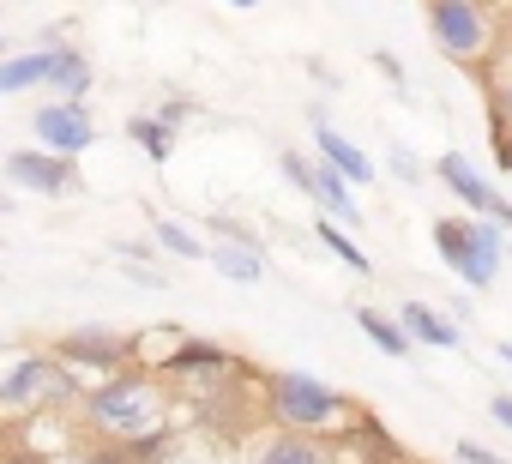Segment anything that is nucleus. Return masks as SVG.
<instances>
[{"mask_svg":"<svg viewBox=\"0 0 512 464\" xmlns=\"http://www.w3.org/2000/svg\"><path fill=\"white\" fill-rule=\"evenodd\" d=\"M79 410H85V422H91L109 446H139V440H151V434L169 428L175 398H169V380H163V374L127 368V374H115V380H97Z\"/></svg>","mask_w":512,"mask_h":464,"instance_id":"obj_1","label":"nucleus"},{"mask_svg":"<svg viewBox=\"0 0 512 464\" xmlns=\"http://www.w3.org/2000/svg\"><path fill=\"white\" fill-rule=\"evenodd\" d=\"M260 410H266L284 434H314V440H326V434H350V428L362 422V410H356L344 392H332L326 380L296 374V368H272V374H260Z\"/></svg>","mask_w":512,"mask_h":464,"instance_id":"obj_2","label":"nucleus"},{"mask_svg":"<svg viewBox=\"0 0 512 464\" xmlns=\"http://www.w3.org/2000/svg\"><path fill=\"white\" fill-rule=\"evenodd\" d=\"M422 25L440 43V55H452L458 67H488L494 49L506 43L500 13L494 7H476V0H434V7L422 13Z\"/></svg>","mask_w":512,"mask_h":464,"instance_id":"obj_3","label":"nucleus"},{"mask_svg":"<svg viewBox=\"0 0 512 464\" xmlns=\"http://www.w3.org/2000/svg\"><path fill=\"white\" fill-rule=\"evenodd\" d=\"M434 254L470 284V290H488L500 260H506V229L488 223V217H434Z\"/></svg>","mask_w":512,"mask_h":464,"instance_id":"obj_4","label":"nucleus"},{"mask_svg":"<svg viewBox=\"0 0 512 464\" xmlns=\"http://www.w3.org/2000/svg\"><path fill=\"white\" fill-rule=\"evenodd\" d=\"M85 404V392H79V374L55 356V350H43V356H13V368H7V380H0V404L7 410H49V404Z\"/></svg>","mask_w":512,"mask_h":464,"instance_id":"obj_5","label":"nucleus"},{"mask_svg":"<svg viewBox=\"0 0 512 464\" xmlns=\"http://www.w3.org/2000/svg\"><path fill=\"white\" fill-rule=\"evenodd\" d=\"M49 350H55L73 374H103V380L127 374V362L139 356V344H133L127 332H115V326H73V332H61Z\"/></svg>","mask_w":512,"mask_h":464,"instance_id":"obj_6","label":"nucleus"},{"mask_svg":"<svg viewBox=\"0 0 512 464\" xmlns=\"http://www.w3.org/2000/svg\"><path fill=\"white\" fill-rule=\"evenodd\" d=\"M241 374H247V362L229 356V350L211 344V338H187V344L163 362V380H169V386H193V398H211L217 386H229V380H241Z\"/></svg>","mask_w":512,"mask_h":464,"instance_id":"obj_7","label":"nucleus"},{"mask_svg":"<svg viewBox=\"0 0 512 464\" xmlns=\"http://www.w3.org/2000/svg\"><path fill=\"white\" fill-rule=\"evenodd\" d=\"M31 133H37V151H55V157H73L79 163V151H91L97 145V121H91V109L85 103H43L37 115H31Z\"/></svg>","mask_w":512,"mask_h":464,"instance_id":"obj_8","label":"nucleus"},{"mask_svg":"<svg viewBox=\"0 0 512 464\" xmlns=\"http://www.w3.org/2000/svg\"><path fill=\"white\" fill-rule=\"evenodd\" d=\"M7 181L19 187V193H43V199H67V193H79L85 187V175H79V163L73 157H55V151H7Z\"/></svg>","mask_w":512,"mask_h":464,"instance_id":"obj_9","label":"nucleus"},{"mask_svg":"<svg viewBox=\"0 0 512 464\" xmlns=\"http://www.w3.org/2000/svg\"><path fill=\"white\" fill-rule=\"evenodd\" d=\"M434 175L470 205V217H488V223H500V229H512V199H500V187L488 181V175H476L470 169V157H458V151H440L434 157Z\"/></svg>","mask_w":512,"mask_h":464,"instance_id":"obj_10","label":"nucleus"},{"mask_svg":"<svg viewBox=\"0 0 512 464\" xmlns=\"http://www.w3.org/2000/svg\"><path fill=\"white\" fill-rule=\"evenodd\" d=\"M211 236H217L211 266L223 278H235V284H260L266 278V254H260V236H253V229H241L235 217H211Z\"/></svg>","mask_w":512,"mask_h":464,"instance_id":"obj_11","label":"nucleus"},{"mask_svg":"<svg viewBox=\"0 0 512 464\" xmlns=\"http://www.w3.org/2000/svg\"><path fill=\"white\" fill-rule=\"evenodd\" d=\"M314 139H320V157H326V163H332V169H338L350 187H368V181H380V175H374V157H368L362 145H350L338 127H326V115H320V109H314Z\"/></svg>","mask_w":512,"mask_h":464,"instance_id":"obj_12","label":"nucleus"},{"mask_svg":"<svg viewBox=\"0 0 512 464\" xmlns=\"http://www.w3.org/2000/svg\"><path fill=\"white\" fill-rule=\"evenodd\" d=\"M253 464H338V446L332 440H314V434H272L253 446Z\"/></svg>","mask_w":512,"mask_h":464,"instance_id":"obj_13","label":"nucleus"},{"mask_svg":"<svg viewBox=\"0 0 512 464\" xmlns=\"http://www.w3.org/2000/svg\"><path fill=\"white\" fill-rule=\"evenodd\" d=\"M49 85L61 91V103H85V91L97 85L91 79V61H85V49H73L67 37H49Z\"/></svg>","mask_w":512,"mask_h":464,"instance_id":"obj_14","label":"nucleus"},{"mask_svg":"<svg viewBox=\"0 0 512 464\" xmlns=\"http://www.w3.org/2000/svg\"><path fill=\"white\" fill-rule=\"evenodd\" d=\"M398 320H404V332H410L416 344H434V350H458V344H464V326L446 320L434 302H404Z\"/></svg>","mask_w":512,"mask_h":464,"instance_id":"obj_15","label":"nucleus"},{"mask_svg":"<svg viewBox=\"0 0 512 464\" xmlns=\"http://www.w3.org/2000/svg\"><path fill=\"white\" fill-rule=\"evenodd\" d=\"M49 43L43 49H31V55H13L7 67H0V91L7 97H19V91H31V85H49Z\"/></svg>","mask_w":512,"mask_h":464,"instance_id":"obj_16","label":"nucleus"},{"mask_svg":"<svg viewBox=\"0 0 512 464\" xmlns=\"http://www.w3.org/2000/svg\"><path fill=\"white\" fill-rule=\"evenodd\" d=\"M127 139H133L151 163H169V157H175V127H169L163 115H133V121H127Z\"/></svg>","mask_w":512,"mask_h":464,"instance_id":"obj_17","label":"nucleus"},{"mask_svg":"<svg viewBox=\"0 0 512 464\" xmlns=\"http://www.w3.org/2000/svg\"><path fill=\"white\" fill-rule=\"evenodd\" d=\"M356 326H362L386 356H410V344H416V338L404 332V320H392V314H380V308H356Z\"/></svg>","mask_w":512,"mask_h":464,"instance_id":"obj_18","label":"nucleus"},{"mask_svg":"<svg viewBox=\"0 0 512 464\" xmlns=\"http://www.w3.org/2000/svg\"><path fill=\"white\" fill-rule=\"evenodd\" d=\"M314 236H320V248H326V254H338V260H344L350 272H362V278L374 272V266H368V254H362V248L350 242V229H344V223H332L326 211H320V223H314Z\"/></svg>","mask_w":512,"mask_h":464,"instance_id":"obj_19","label":"nucleus"},{"mask_svg":"<svg viewBox=\"0 0 512 464\" xmlns=\"http://www.w3.org/2000/svg\"><path fill=\"white\" fill-rule=\"evenodd\" d=\"M151 236H157V242L175 254V260H205V254H211V248L193 236V229H181L175 217H151Z\"/></svg>","mask_w":512,"mask_h":464,"instance_id":"obj_20","label":"nucleus"},{"mask_svg":"<svg viewBox=\"0 0 512 464\" xmlns=\"http://www.w3.org/2000/svg\"><path fill=\"white\" fill-rule=\"evenodd\" d=\"M488 109H494V127H512V73L488 85Z\"/></svg>","mask_w":512,"mask_h":464,"instance_id":"obj_21","label":"nucleus"},{"mask_svg":"<svg viewBox=\"0 0 512 464\" xmlns=\"http://www.w3.org/2000/svg\"><path fill=\"white\" fill-rule=\"evenodd\" d=\"M284 175H290L296 193H314V163H308L302 151H284Z\"/></svg>","mask_w":512,"mask_h":464,"instance_id":"obj_22","label":"nucleus"},{"mask_svg":"<svg viewBox=\"0 0 512 464\" xmlns=\"http://www.w3.org/2000/svg\"><path fill=\"white\" fill-rule=\"evenodd\" d=\"M73 464H139V458H133L127 446H109V440H103V446H91V452H85V458H73Z\"/></svg>","mask_w":512,"mask_h":464,"instance_id":"obj_23","label":"nucleus"},{"mask_svg":"<svg viewBox=\"0 0 512 464\" xmlns=\"http://www.w3.org/2000/svg\"><path fill=\"white\" fill-rule=\"evenodd\" d=\"M458 464H506L494 446H476V440H458Z\"/></svg>","mask_w":512,"mask_h":464,"instance_id":"obj_24","label":"nucleus"},{"mask_svg":"<svg viewBox=\"0 0 512 464\" xmlns=\"http://www.w3.org/2000/svg\"><path fill=\"white\" fill-rule=\"evenodd\" d=\"M392 169H398V181H422V163H416L404 145H392Z\"/></svg>","mask_w":512,"mask_h":464,"instance_id":"obj_25","label":"nucleus"},{"mask_svg":"<svg viewBox=\"0 0 512 464\" xmlns=\"http://www.w3.org/2000/svg\"><path fill=\"white\" fill-rule=\"evenodd\" d=\"M374 67H380V73H386V79H392L398 91L410 85V79H404V61H398V55H386V49H380V55H374Z\"/></svg>","mask_w":512,"mask_h":464,"instance_id":"obj_26","label":"nucleus"},{"mask_svg":"<svg viewBox=\"0 0 512 464\" xmlns=\"http://www.w3.org/2000/svg\"><path fill=\"white\" fill-rule=\"evenodd\" d=\"M193 109H199V103H193V97H169V103H163V109H157V115H163V121H169V127H175V121H187V115H193Z\"/></svg>","mask_w":512,"mask_h":464,"instance_id":"obj_27","label":"nucleus"},{"mask_svg":"<svg viewBox=\"0 0 512 464\" xmlns=\"http://www.w3.org/2000/svg\"><path fill=\"white\" fill-rule=\"evenodd\" d=\"M494 163L512 175V127H494Z\"/></svg>","mask_w":512,"mask_h":464,"instance_id":"obj_28","label":"nucleus"},{"mask_svg":"<svg viewBox=\"0 0 512 464\" xmlns=\"http://www.w3.org/2000/svg\"><path fill=\"white\" fill-rule=\"evenodd\" d=\"M127 278H133V284H145V290H163V284H169L157 266H127Z\"/></svg>","mask_w":512,"mask_h":464,"instance_id":"obj_29","label":"nucleus"},{"mask_svg":"<svg viewBox=\"0 0 512 464\" xmlns=\"http://www.w3.org/2000/svg\"><path fill=\"white\" fill-rule=\"evenodd\" d=\"M488 410H494V422H500V428H512V392H494V398H488Z\"/></svg>","mask_w":512,"mask_h":464,"instance_id":"obj_30","label":"nucleus"},{"mask_svg":"<svg viewBox=\"0 0 512 464\" xmlns=\"http://www.w3.org/2000/svg\"><path fill=\"white\" fill-rule=\"evenodd\" d=\"M500 362H506V368H512V338H506V344H500Z\"/></svg>","mask_w":512,"mask_h":464,"instance_id":"obj_31","label":"nucleus"}]
</instances>
